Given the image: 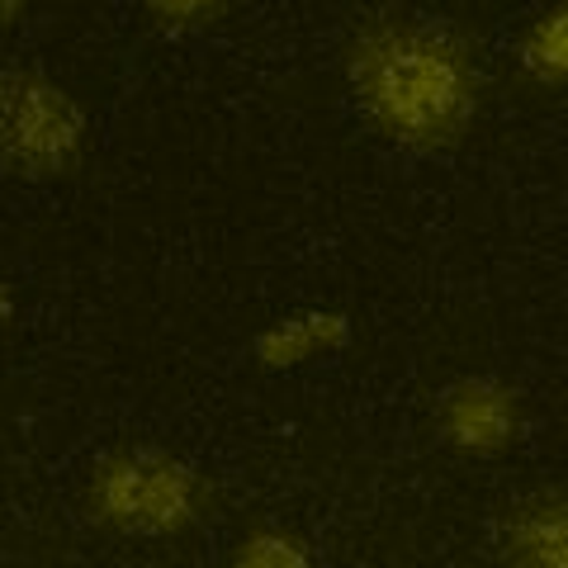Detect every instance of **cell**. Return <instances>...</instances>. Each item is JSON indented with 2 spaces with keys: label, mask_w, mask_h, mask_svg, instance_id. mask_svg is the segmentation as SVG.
<instances>
[{
  "label": "cell",
  "mask_w": 568,
  "mask_h": 568,
  "mask_svg": "<svg viewBox=\"0 0 568 568\" xmlns=\"http://www.w3.org/2000/svg\"><path fill=\"white\" fill-rule=\"evenodd\" d=\"M355 110L384 142L413 156H446L484 110V62L450 20L375 14L346 43Z\"/></svg>",
  "instance_id": "6da1fadb"
},
{
  "label": "cell",
  "mask_w": 568,
  "mask_h": 568,
  "mask_svg": "<svg viewBox=\"0 0 568 568\" xmlns=\"http://www.w3.org/2000/svg\"><path fill=\"white\" fill-rule=\"evenodd\" d=\"M209 503L213 493L204 474L190 459L156 446L104 455L91 474V488H85L91 521L123 540H175L204 521Z\"/></svg>",
  "instance_id": "7a4b0ae2"
},
{
  "label": "cell",
  "mask_w": 568,
  "mask_h": 568,
  "mask_svg": "<svg viewBox=\"0 0 568 568\" xmlns=\"http://www.w3.org/2000/svg\"><path fill=\"white\" fill-rule=\"evenodd\" d=\"M85 110L33 67L0 62V171L14 181H62L85 156Z\"/></svg>",
  "instance_id": "3957f363"
},
{
  "label": "cell",
  "mask_w": 568,
  "mask_h": 568,
  "mask_svg": "<svg viewBox=\"0 0 568 568\" xmlns=\"http://www.w3.org/2000/svg\"><path fill=\"white\" fill-rule=\"evenodd\" d=\"M436 436L465 459H497L526 436V398L497 375H465L436 394Z\"/></svg>",
  "instance_id": "277c9868"
},
{
  "label": "cell",
  "mask_w": 568,
  "mask_h": 568,
  "mask_svg": "<svg viewBox=\"0 0 568 568\" xmlns=\"http://www.w3.org/2000/svg\"><path fill=\"white\" fill-rule=\"evenodd\" d=\"M493 559L517 568H568V488H530L488 526Z\"/></svg>",
  "instance_id": "5b68a950"
},
{
  "label": "cell",
  "mask_w": 568,
  "mask_h": 568,
  "mask_svg": "<svg viewBox=\"0 0 568 568\" xmlns=\"http://www.w3.org/2000/svg\"><path fill=\"white\" fill-rule=\"evenodd\" d=\"M351 313L342 308H304V313H290L280 323L261 327L252 355L261 369H298V365H313V361H327V355H342L351 346Z\"/></svg>",
  "instance_id": "8992f818"
},
{
  "label": "cell",
  "mask_w": 568,
  "mask_h": 568,
  "mask_svg": "<svg viewBox=\"0 0 568 568\" xmlns=\"http://www.w3.org/2000/svg\"><path fill=\"white\" fill-rule=\"evenodd\" d=\"M517 62L545 91H568V0H555L521 29Z\"/></svg>",
  "instance_id": "52a82bcc"
},
{
  "label": "cell",
  "mask_w": 568,
  "mask_h": 568,
  "mask_svg": "<svg viewBox=\"0 0 568 568\" xmlns=\"http://www.w3.org/2000/svg\"><path fill=\"white\" fill-rule=\"evenodd\" d=\"M233 564H252V568H304L313 564V549L304 536L280 526H261L252 536H242L233 549Z\"/></svg>",
  "instance_id": "ba28073f"
},
{
  "label": "cell",
  "mask_w": 568,
  "mask_h": 568,
  "mask_svg": "<svg viewBox=\"0 0 568 568\" xmlns=\"http://www.w3.org/2000/svg\"><path fill=\"white\" fill-rule=\"evenodd\" d=\"M162 33H204L227 14V0H138Z\"/></svg>",
  "instance_id": "9c48e42d"
},
{
  "label": "cell",
  "mask_w": 568,
  "mask_h": 568,
  "mask_svg": "<svg viewBox=\"0 0 568 568\" xmlns=\"http://www.w3.org/2000/svg\"><path fill=\"white\" fill-rule=\"evenodd\" d=\"M29 6H33V0H0V33H10L14 24H20L29 14Z\"/></svg>",
  "instance_id": "30bf717a"
},
{
  "label": "cell",
  "mask_w": 568,
  "mask_h": 568,
  "mask_svg": "<svg viewBox=\"0 0 568 568\" xmlns=\"http://www.w3.org/2000/svg\"><path fill=\"white\" fill-rule=\"evenodd\" d=\"M10 313H14V298H10V284L0 280V332H6V323H10Z\"/></svg>",
  "instance_id": "8fae6325"
}]
</instances>
